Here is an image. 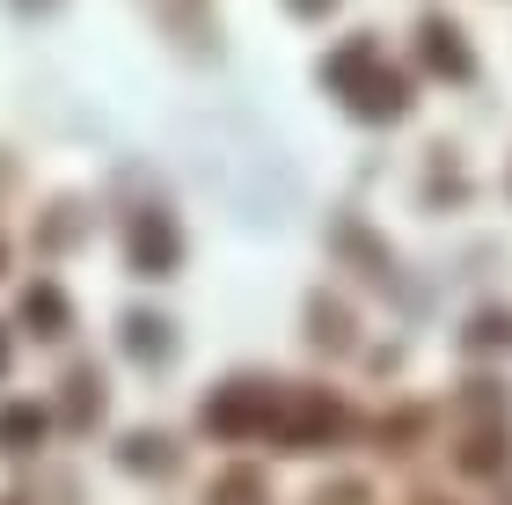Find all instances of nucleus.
<instances>
[{"instance_id": "1", "label": "nucleus", "mask_w": 512, "mask_h": 505, "mask_svg": "<svg viewBox=\"0 0 512 505\" xmlns=\"http://www.w3.org/2000/svg\"><path fill=\"white\" fill-rule=\"evenodd\" d=\"M293 8H322V0H293Z\"/></svg>"}]
</instances>
